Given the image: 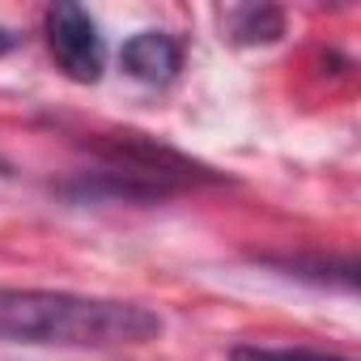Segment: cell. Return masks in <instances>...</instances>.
Returning <instances> with one entry per match:
<instances>
[{
  "label": "cell",
  "mask_w": 361,
  "mask_h": 361,
  "mask_svg": "<svg viewBox=\"0 0 361 361\" xmlns=\"http://www.w3.org/2000/svg\"><path fill=\"white\" fill-rule=\"evenodd\" d=\"M255 259H264V264H272V268H281L289 276H310L319 285L353 289V281H357V264L353 259H340V264H331V259H302V255H255Z\"/></svg>",
  "instance_id": "cell-5"
},
{
  "label": "cell",
  "mask_w": 361,
  "mask_h": 361,
  "mask_svg": "<svg viewBox=\"0 0 361 361\" xmlns=\"http://www.w3.org/2000/svg\"><path fill=\"white\" fill-rule=\"evenodd\" d=\"M161 336V314L68 289H0V340L47 348H136Z\"/></svg>",
  "instance_id": "cell-1"
},
{
  "label": "cell",
  "mask_w": 361,
  "mask_h": 361,
  "mask_svg": "<svg viewBox=\"0 0 361 361\" xmlns=\"http://www.w3.org/2000/svg\"><path fill=\"white\" fill-rule=\"evenodd\" d=\"M0 174H9V161H5V157H0Z\"/></svg>",
  "instance_id": "cell-8"
},
{
  "label": "cell",
  "mask_w": 361,
  "mask_h": 361,
  "mask_svg": "<svg viewBox=\"0 0 361 361\" xmlns=\"http://www.w3.org/2000/svg\"><path fill=\"white\" fill-rule=\"evenodd\" d=\"M43 30H47V51L56 60V68L77 81V85H94L106 68V43L98 35V22L73 5V0H60V5L47 9L43 18Z\"/></svg>",
  "instance_id": "cell-2"
},
{
  "label": "cell",
  "mask_w": 361,
  "mask_h": 361,
  "mask_svg": "<svg viewBox=\"0 0 361 361\" xmlns=\"http://www.w3.org/2000/svg\"><path fill=\"white\" fill-rule=\"evenodd\" d=\"M18 43H22V35H18V30H9V26H0V56H9V51H13Z\"/></svg>",
  "instance_id": "cell-7"
},
{
  "label": "cell",
  "mask_w": 361,
  "mask_h": 361,
  "mask_svg": "<svg viewBox=\"0 0 361 361\" xmlns=\"http://www.w3.org/2000/svg\"><path fill=\"white\" fill-rule=\"evenodd\" d=\"M119 64H123L128 77H136L145 85H166V81H174L178 68H183V47H178V39L166 35V30H140V35H132L123 43Z\"/></svg>",
  "instance_id": "cell-3"
},
{
  "label": "cell",
  "mask_w": 361,
  "mask_h": 361,
  "mask_svg": "<svg viewBox=\"0 0 361 361\" xmlns=\"http://www.w3.org/2000/svg\"><path fill=\"white\" fill-rule=\"evenodd\" d=\"M226 26H230V39H238V43H276L285 35V18L272 5L226 9Z\"/></svg>",
  "instance_id": "cell-4"
},
{
  "label": "cell",
  "mask_w": 361,
  "mask_h": 361,
  "mask_svg": "<svg viewBox=\"0 0 361 361\" xmlns=\"http://www.w3.org/2000/svg\"><path fill=\"white\" fill-rule=\"evenodd\" d=\"M230 361H348V357H336V353H323V348H306V344H293V348L238 344V348L230 353Z\"/></svg>",
  "instance_id": "cell-6"
}]
</instances>
